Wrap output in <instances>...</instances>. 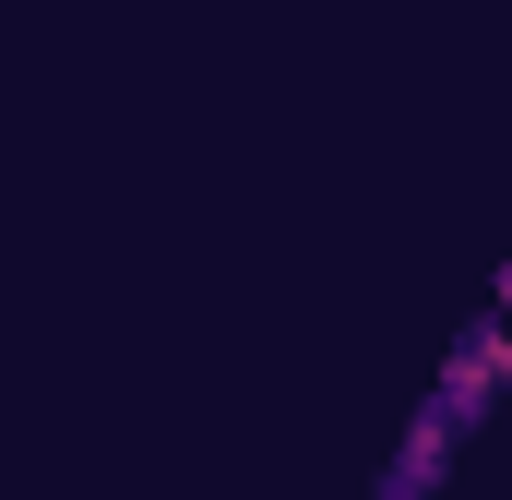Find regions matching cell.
I'll list each match as a JSON object with an SVG mask.
<instances>
[{
	"label": "cell",
	"instance_id": "1",
	"mask_svg": "<svg viewBox=\"0 0 512 500\" xmlns=\"http://www.w3.org/2000/svg\"><path fill=\"white\" fill-rule=\"evenodd\" d=\"M501 381H512V334H477V346L453 358V405H489Z\"/></svg>",
	"mask_w": 512,
	"mask_h": 500
}]
</instances>
